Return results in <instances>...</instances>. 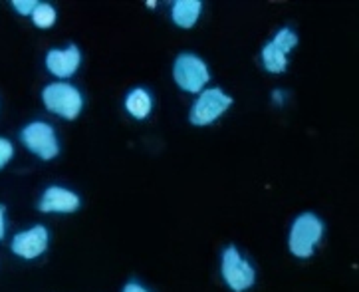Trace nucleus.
<instances>
[{"instance_id":"nucleus-2","label":"nucleus","mask_w":359,"mask_h":292,"mask_svg":"<svg viewBox=\"0 0 359 292\" xmlns=\"http://www.w3.org/2000/svg\"><path fill=\"white\" fill-rule=\"evenodd\" d=\"M42 100L52 114L66 119H76L83 105L81 94L70 84H50L42 92Z\"/></svg>"},{"instance_id":"nucleus-1","label":"nucleus","mask_w":359,"mask_h":292,"mask_svg":"<svg viewBox=\"0 0 359 292\" xmlns=\"http://www.w3.org/2000/svg\"><path fill=\"white\" fill-rule=\"evenodd\" d=\"M324 234V223L320 221L312 213H304L300 215L290 231V251L292 255L300 258H308L313 255V248L320 243Z\"/></svg>"},{"instance_id":"nucleus-7","label":"nucleus","mask_w":359,"mask_h":292,"mask_svg":"<svg viewBox=\"0 0 359 292\" xmlns=\"http://www.w3.org/2000/svg\"><path fill=\"white\" fill-rule=\"evenodd\" d=\"M298 44V36L294 34L290 28H282L278 34L274 36L272 42H268L264 50H262V62H264V68L272 74H280V72L286 70L288 66V54L292 48Z\"/></svg>"},{"instance_id":"nucleus-17","label":"nucleus","mask_w":359,"mask_h":292,"mask_svg":"<svg viewBox=\"0 0 359 292\" xmlns=\"http://www.w3.org/2000/svg\"><path fill=\"white\" fill-rule=\"evenodd\" d=\"M4 237V207L0 205V239Z\"/></svg>"},{"instance_id":"nucleus-10","label":"nucleus","mask_w":359,"mask_h":292,"mask_svg":"<svg viewBox=\"0 0 359 292\" xmlns=\"http://www.w3.org/2000/svg\"><path fill=\"white\" fill-rule=\"evenodd\" d=\"M38 207L44 213H74L80 207V197L64 187H48Z\"/></svg>"},{"instance_id":"nucleus-18","label":"nucleus","mask_w":359,"mask_h":292,"mask_svg":"<svg viewBox=\"0 0 359 292\" xmlns=\"http://www.w3.org/2000/svg\"><path fill=\"white\" fill-rule=\"evenodd\" d=\"M274 100H276V102H282V94H280V92H276V94H274Z\"/></svg>"},{"instance_id":"nucleus-11","label":"nucleus","mask_w":359,"mask_h":292,"mask_svg":"<svg viewBox=\"0 0 359 292\" xmlns=\"http://www.w3.org/2000/svg\"><path fill=\"white\" fill-rule=\"evenodd\" d=\"M201 2L198 0H179L173 4V20L181 28H191L197 22L201 14Z\"/></svg>"},{"instance_id":"nucleus-15","label":"nucleus","mask_w":359,"mask_h":292,"mask_svg":"<svg viewBox=\"0 0 359 292\" xmlns=\"http://www.w3.org/2000/svg\"><path fill=\"white\" fill-rule=\"evenodd\" d=\"M12 6L16 8V12H20V14L26 16V14H32L36 11L38 2H34V0H14Z\"/></svg>"},{"instance_id":"nucleus-6","label":"nucleus","mask_w":359,"mask_h":292,"mask_svg":"<svg viewBox=\"0 0 359 292\" xmlns=\"http://www.w3.org/2000/svg\"><path fill=\"white\" fill-rule=\"evenodd\" d=\"M20 138H22L24 145L32 153H36L38 157H42V159H52V157L58 155L60 147L58 140H56V133H54L52 126H48L44 121H32V124H28L22 129Z\"/></svg>"},{"instance_id":"nucleus-5","label":"nucleus","mask_w":359,"mask_h":292,"mask_svg":"<svg viewBox=\"0 0 359 292\" xmlns=\"http://www.w3.org/2000/svg\"><path fill=\"white\" fill-rule=\"evenodd\" d=\"M232 104L231 95H226L219 88L205 90L191 109V124L195 126H209L220 114H224Z\"/></svg>"},{"instance_id":"nucleus-8","label":"nucleus","mask_w":359,"mask_h":292,"mask_svg":"<svg viewBox=\"0 0 359 292\" xmlns=\"http://www.w3.org/2000/svg\"><path fill=\"white\" fill-rule=\"evenodd\" d=\"M48 248V231L46 227L36 225L28 231L18 233L12 239V253L22 258L40 257Z\"/></svg>"},{"instance_id":"nucleus-9","label":"nucleus","mask_w":359,"mask_h":292,"mask_svg":"<svg viewBox=\"0 0 359 292\" xmlns=\"http://www.w3.org/2000/svg\"><path fill=\"white\" fill-rule=\"evenodd\" d=\"M80 50L76 44H70L66 50H50L46 56L48 70L58 78H70L80 66Z\"/></svg>"},{"instance_id":"nucleus-12","label":"nucleus","mask_w":359,"mask_h":292,"mask_svg":"<svg viewBox=\"0 0 359 292\" xmlns=\"http://www.w3.org/2000/svg\"><path fill=\"white\" fill-rule=\"evenodd\" d=\"M126 107H128V112L133 117H137V119H143V117L149 116L151 112V95L145 92V90H133L131 94L128 95V100H126Z\"/></svg>"},{"instance_id":"nucleus-14","label":"nucleus","mask_w":359,"mask_h":292,"mask_svg":"<svg viewBox=\"0 0 359 292\" xmlns=\"http://www.w3.org/2000/svg\"><path fill=\"white\" fill-rule=\"evenodd\" d=\"M12 153H14V150H12L11 141L4 140V138H0V169L11 161Z\"/></svg>"},{"instance_id":"nucleus-3","label":"nucleus","mask_w":359,"mask_h":292,"mask_svg":"<svg viewBox=\"0 0 359 292\" xmlns=\"http://www.w3.org/2000/svg\"><path fill=\"white\" fill-rule=\"evenodd\" d=\"M173 76L179 88H183L185 92H193V94L201 92L210 78L207 64L193 54H181L175 60Z\"/></svg>"},{"instance_id":"nucleus-13","label":"nucleus","mask_w":359,"mask_h":292,"mask_svg":"<svg viewBox=\"0 0 359 292\" xmlns=\"http://www.w3.org/2000/svg\"><path fill=\"white\" fill-rule=\"evenodd\" d=\"M32 20L38 28H50L56 22V11L46 2H38L36 11L32 12Z\"/></svg>"},{"instance_id":"nucleus-16","label":"nucleus","mask_w":359,"mask_h":292,"mask_svg":"<svg viewBox=\"0 0 359 292\" xmlns=\"http://www.w3.org/2000/svg\"><path fill=\"white\" fill-rule=\"evenodd\" d=\"M123 292H149V291H145L140 282H128V284H126V288H123Z\"/></svg>"},{"instance_id":"nucleus-4","label":"nucleus","mask_w":359,"mask_h":292,"mask_svg":"<svg viewBox=\"0 0 359 292\" xmlns=\"http://www.w3.org/2000/svg\"><path fill=\"white\" fill-rule=\"evenodd\" d=\"M222 279L234 292L250 288L256 281L255 269L241 257L236 246H226L222 251Z\"/></svg>"}]
</instances>
